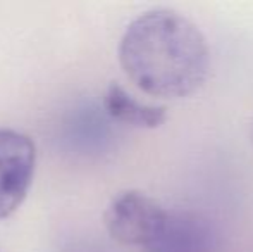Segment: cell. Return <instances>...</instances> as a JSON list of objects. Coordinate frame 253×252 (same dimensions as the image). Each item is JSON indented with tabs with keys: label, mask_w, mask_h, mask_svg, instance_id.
I'll return each mask as SVG.
<instances>
[{
	"label": "cell",
	"mask_w": 253,
	"mask_h": 252,
	"mask_svg": "<svg viewBox=\"0 0 253 252\" xmlns=\"http://www.w3.org/2000/svg\"><path fill=\"white\" fill-rule=\"evenodd\" d=\"M209 47L197 24L170 9L134 17L119 42V62L140 90L159 99L195 94L209 74Z\"/></svg>",
	"instance_id": "6da1fadb"
},
{
	"label": "cell",
	"mask_w": 253,
	"mask_h": 252,
	"mask_svg": "<svg viewBox=\"0 0 253 252\" xmlns=\"http://www.w3.org/2000/svg\"><path fill=\"white\" fill-rule=\"evenodd\" d=\"M37 169V147L28 135L0 126V218L24 201Z\"/></svg>",
	"instance_id": "3957f363"
},
{
	"label": "cell",
	"mask_w": 253,
	"mask_h": 252,
	"mask_svg": "<svg viewBox=\"0 0 253 252\" xmlns=\"http://www.w3.org/2000/svg\"><path fill=\"white\" fill-rule=\"evenodd\" d=\"M103 109L121 125L133 128H159L167 119V109L164 105L147 104L131 95L117 81L107 87L103 94Z\"/></svg>",
	"instance_id": "5b68a950"
},
{
	"label": "cell",
	"mask_w": 253,
	"mask_h": 252,
	"mask_svg": "<svg viewBox=\"0 0 253 252\" xmlns=\"http://www.w3.org/2000/svg\"><path fill=\"white\" fill-rule=\"evenodd\" d=\"M145 252H222L219 232L200 212L172 209Z\"/></svg>",
	"instance_id": "277c9868"
},
{
	"label": "cell",
	"mask_w": 253,
	"mask_h": 252,
	"mask_svg": "<svg viewBox=\"0 0 253 252\" xmlns=\"http://www.w3.org/2000/svg\"><path fill=\"white\" fill-rule=\"evenodd\" d=\"M250 137H252V142H253V123H252V130H250Z\"/></svg>",
	"instance_id": "8992f818"
},
{
	"label": "cell",
	"mask_w": 253,
	"mask_h": 252,
	"mask_svg": "<svg viewBox=\"0 0 253 252\" xmlns=\"http://www.w3.org/2000/svg\"><path fill=\"white\" fill-rule=\"evenodd\" d=\"M167 214L169 211L145 192L124 190L107 204L103 225L116 242L147 249L160 233Z\"/></svg>",
	"instance_id": "7a4b0ae2"
}]
</instances>
